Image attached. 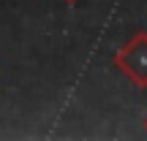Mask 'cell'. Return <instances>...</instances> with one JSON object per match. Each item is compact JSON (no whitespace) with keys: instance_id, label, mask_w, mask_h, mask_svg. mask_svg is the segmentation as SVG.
I'll list each match as a JSON object with an SVG mask.
<instances>
[{"instance_id":"6da1fadb","label":"cell","mask_w":147,"mask_h":141,"mask_svg":"<svg viewBox=\"0 0 147 141\" xmlns=\"http://www.w3.org/2000/svg\"><path fill=\"white\" fill-rule=\"evenodd\" d=\"M115 65L136 84L139 90L147 87V33H136L134 41L123 52H117Z\"/></svg>"},{"instance_id":"7a4b0ae2","label":"cell","mask_w":147,"mask_h":141,"mask_svg":"<svg viewBox=\"0 0 147 141\" xmlns=\"http://www.w3.org/2000/svg\"><path fill=\"white\" fill-rule=\"evenodd\" d=\"M65 3H76V0H65Z\"/></svg>"}]
</instances>
